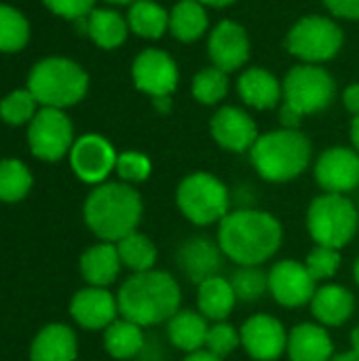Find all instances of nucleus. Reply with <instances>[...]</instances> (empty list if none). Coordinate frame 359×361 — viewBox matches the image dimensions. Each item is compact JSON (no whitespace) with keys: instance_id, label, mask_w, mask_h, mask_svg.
Segmentation results:
<instances>
[{"instance_id":"1","label":"nucleus","mask_w":359,"mask_h":361,"mask_svg":"<svg viewBox=\"0 0 359 361\" xmlns=\"http://www.w3.org/2000/svg\"><path fill=\"white\" fill-rule=\"evenodd\" d=\"M284 241L281 222L262 209L229 212L218 224V245L224 258L239 267H260L271 260Z\"/></svg>"},{"instance_id":"2","label":"nucleus","mask_w":359,"mask_h":361,"mask_svg":"<svg viewBox=\"0 0 359 361\" xmlns=\"http://www.w3.org/2000/svg\"><path fill=\"white\" fill-rule=\"evenodd\" d=\"M118 313L142 328L167 324L182 305L180 283L165 271L133 273L116 294Z\"/></svg>"},{"instance_id":"3","label":"nucleus","mask_w":359,"mask_h":361,"mask_svg":"<svg viewBox=\"0 0 359 361\" xmlns=\"http://www.w3.org/2000/svg\"><path fill=\"white\" fill-rule=\"evenodd\" d=\"M142 212V197L135 188L129 184L110 182L97 186L87 197L85 222L102 241L116 243L138 231Z\"/></svg>"},{"instance_id":"4","label":"nucleus","mask_w":359,"mask_h":361,"mask_svg":"<svg viewBox=\"0 0 359 361\" xmlns=\"http://www.w3.org/2000/svg\"><path fill=\"white\" fill-rule=\"evenodd\" d=\"M258 176L267 182H290L298 178L311 161V142L298 129H277L258 135L250 150Z\"/></svg>"},{"instance_id":"5","label":"nucleus","mask_w":359,"mask_h":361,"mask_svg":"<svg viewBox=\"0 0 359 361\" xmlns=\"http://www.w3.org/2000/svg\"><path fill=\"white\" fill-rule=\"evenodd\" d=\"M281 123L286 129H296L307 114L326 110L336 93L334 78L320 66H296L284 80Z\"/></svg>"},{"instance_id":"6","label":"nucleus","mask_w":359,"mask_h":361,"mask_svg":"<svg viewBox=\"0 0 359 361\" xmlns=\"http://www.w3.org/2000/svg\"><path fill=\"white\" fill-rule=\"evenodd\" d=\"M359 214L347 195L324 192L307 209V231L317 245L343 250L358 235Z\"/></svg>"},{"instance_id":"7","label":"nucleus","mask_w":359,"mask_h":361,"mask_svg":"<svg viewBox=\"0 0 359 361\" xmlns=\"http://www.w3.org/2000/svg\"><path fill=\"white\" fill-rule=\"evenodd\" d=\"M176 203L180 214L195 226L220 224L231 212L229 188L220 178L207 171L186 176L176 190Z\"/></svg>"},{"instance_id":"8","label":"nucleus","mask_w":359,"mask_h":361,"mask_svg":"<svg viewBox=\"0 0 359 361\" xmlns=\"http://www.w3.org/2000/svg\"><path fill=\"white\" fill-rule=\"evenodd\" d=\"M30 93L47 108H66L87 93V74L70 59L51 57L34 66L30 74Z\"/></svg>"},{"instance_id":"9","label":"nucleus","mask_w":359,"mask_h":361,"mask_svg":"<svg viewBox=\"0 0 359 361\" xmlns=\"http://www.w3.org/2000/svg\"><path fill=\"white\" fill-rule=\"evenodd\" d=\"M286 47L292 55H296L305 63L328 61L341 51L343 32L332 19L309 15L290 30L286 38Z\"/></svg>"},{"instance_id":"10","label":"nucleus","mask_w":359,"mask_h":361,"mask_svg":"<svg viewBox=\"0 0 359 361\" xmlns=\"http://www.w3.org/2000/svg\"><path fill=\"white\" fill-rule=\"evenodd\" d=\"M317 292V281L307 271L305 262L279 260L269 271V294L288 309L311 305Z\"/></svg>"},{"instance_id":"11","label":"nucleus","mask_w":359,"mask_h":361,"mask_svg":"<svg viewBox=\"0 0 359 361\" xmlns=\"http://www.w3.org/2000/svg\"><path fill=\"white\" fill-rule=\"evenodd\" d=\"M241 347L254 361H277L288 351V330L273 315H252L239 328Z\"/></svg>"},{"instance_id":"12","label":"nucleus","mask_w":359,"mask_h":361,"mask_svg":"<svg viewBox=\"0 0 359 361\" xmlns=\"http://www.w3.org/2000/svg\"><path fill=\"white\" fill-rule=\"evenodd\" d=\"M28 140L38 159L57 161L72 146V125L59 108H44L32 121Z\"/></svg>"},{"instance_id":"13","label":"nucleus","mask_w":359,"mask_h":361,"mask_svg":"<svg viewBox=\"0 0 359 361\" xmlns=\"http://www.w3.org/2000/svg\"><path fill=\"white\" fill-rule=\"evenodd\" d=\"M133 82L140 91L157 97H169L178 87V66L165 51L146 49L133 61Z\"/></svg>"},{"instance_id":"14","label":"nucleus","mask_w":359,"mask_h":361,"mask_svg":"<svg viewBox=\"0 0 359 361\" xmlns=\"http://www.w3.org/2000/svg\"><path fill=\"white\" fill-rule=\"evenodd\" d=\"M315 180L324 192L347 195L359 186V152L355 148H328L315 165Z\"/></svg>"},{"instance_id":"15","label":"nucleus","mask_w":359,"mask_h":361,"mask_svg":"<svg viewBox=\"0 0 359 361\" xmlns=\"http://www.w3.org/2000/svg\"><path fill=\"white\" fill-rule=\"evenodd\" d=\"M116 152L102 135H83L70 150V163L74 173L87 184L104 182L112 169H116Z\"/></svg>"},{"instance_id":"16","label":"nucleus","mask_w":359,"mask_h":361,"mask_svg":"<svg viewBox=\"0 0 359 361\" xmlns=\"http://www.w3.org/2000/svg\"><path fill=\"white\" fill-rule=\"evenodd\" d=\"M212 135L222 148L231 152H245L256 144L258 127L248 112L235 106H224L212 118Z\"/></svg>"},{"instance_id":"17","label":"nucleus","mask_w":359,"mask_h":361,"mask_svg":"<svg viewBox=\"0 0 359 361\" xmlns=\"http://www.w3.org/2000/svg\"><path fill=\"white\" fill-rule=\"evenodd\" d=\"M70 313L85 330H106L118 315V302L106 288H85L70 305Z\"/></svg>"},{"instance_id":"18","label":"nucleus","mask_w":359,"mask_h":361,"mask_svg":"<svg viewBox=\"0 0 359 361\" xmlns=\"http://www.w3.org/2000/svg\"><path fill=\"white\" fill-rule=\"evenodd\" d=\"M209 57L216 68L233 72L250 59V40L245 30L235 21H222L209 36Z\"/></svg>"},{"instance_id":"19","label":"nucleus","mask_w":359,"mask_h":361,"mask_svg":"<svg viewBox=\"0 0 359 361\" xmlns=\"http://www.w3.org/2000/svg\"><path fill=\"white\" fill-rule=\"evenodd\" d=\"M222 256L224 254L218 243H214L205 237H195L180 247L178 267L190 281H195L199 286L201 281L220 275Z\"/></svg>"},{"instance_id":"20","label":"nucleus","mask_w":359,"mask_h":361,"mask_svg":"<svg viewBox=\"0 0 359 361\" xmlns=\"http://www.w3.org/2000/svg\"><path fill=\"white\" fill-rule=\"evenodd\" d=\"M290 361H330L334 357V343L322 324H298L288 332Z\"/></svg>"},{"instance_id":"21","label":"nucleus","mask_w":359,"mask_h":361,"mask_svg":"<svg viewBox=\"0 0 359 361\" xmlns=\"http://www.w3.org/2000/svg\"><path fill=\"white\" fill-rule=\"evenodd\" d=\"M355 311V296L345 286L326 283L317 288L311 300V313L324 328H339L351 319Z\"/></svg>"},{"instance_id":"22","label":"nucleus","mask_w":359,"mask_h":361,"mask_svg":"<svg viewBox=\"0 0 359 361\" xmlns=\"http://www.w3.org/2000/svg\"><path fill=\"white\" fill-rule=\"evenodd\" d=\"M235 305L237 294L231 286V279L216 275L197 286V309L207 322H226Z\"/></svg>"},{"instance_id":"23","label":"nucleus","mask_w":359,"mask_h":361,"mask_svg":"<svg viewBox=\"0 0 359 361\" xmlns=\"http://www.w3.org/2000/svg\"><path fill=\"white\" fill-rule=\"evenodd\" d=\"M237 91L241 95V99L256 108V110H269L275 108L277 102L284 95V87L281 82L267 70L262 68H250L239 76L237 82Z\"/></svg>"},{"instance_id":"24","label":"nucleus","mask_w":359,"mask_h":361,"mask_svg":"<svg viewBox=\"0 0 359 361\" xmlns=\"http://www.w3.org/2000/svg\"><path fill=\"white\" fill-rule=\"evenodd\" d=\"M121 256L116 250V243H99L89 247L80 258V273L85 281L93 288H106L110 286L121 271Z\"/></svg>"},{"instance_id":"25","label":"nucleus","mask_w":359,"mask_h":361,"mask_svg":"<svg viewBox=\"0 0 359 361\" xmlns=\"http://www.w3.org/2000/svg\"><path fill=\"white\" fill-rule=\"evenodd\" d=\"M207 319L199 311H178L169 322H167V336L171 345L180 351L195 353L205 349L207 341Z\"/></svg>"},{"instance_id":"26","label":"nucleus","mask_w":359,"mask_h":361,"mask_svg":"<svg viewBox=\"0 0 359 361\" xmlns=\"http://www.w3.org/2000/svg\"><path fill=\"white\" fill-rule=\"evenodd\" d=\"M32 361H74L76 336L68 326L51 324L32 343Z\"/></svg>"},{"instance_id":"27","label":"nucleus","mask_w":359,"mask_h":361,"mask_svg":"<svg viewBox=\"0 0 359 361\" xmlns=\"http://www.w3.org/2000/svg\"><path fill=\"white\" fill-rule=\"evenodd\" d=\"M104 347L108 355L114 360H131L144 347V332L142 326L129 319H116L104 330Z\"/></svg>"},{"instance_id":"28","label":"nucleus","mask_w":359,"mask_h":361,"mask_svg":"<svg viewBox=\"0 0 359 361\" xmlns=\"http://www.w3.org/2000/svg\"><path fill=\"white\" fill-rule=\"evenodd\" d=\"M207 27V13L199 0H180L169 13V30L182 42H193L203 36Z\"/></svg>"},{"instance_id":"29","label":"nucleus","mask_w":359,"mask_h":361,"mask_svg":"<svg viewBox=\"0 0 359 361\" xmlns=\"http://www.w3.org/2000/svg\"><path fill=\"white\" fill-rule=\"evenodd\" d=\"M87 34L102 49H114L127 38V23L114 11H91L87 15Z\"/></svg>"},{"instance_id":"30","label":"nucleus","mask_w":359,"mask_h":361,"mask_svg":"<svg viewBox=\"0 0 359 361\" xmlns=\"http://www.w3.org/2000/svg\"><path fill=\"white\" fill-rule=\"evenodd\" d=\"M129 27L144 38H161L169 30V13L150 0H138L129 11Z\"/></svg>"},{"instance_id":"31","label":"nucleus","mask_w":359,"mask_h":361,"mask_svg":"<svg viewBox=\"0 0 359 361\" xmlns=\"http://www.w3.org/2000/svg\"><path fill=\"white\" fill-rule=\"evenodd\" d=\"M116 250H118L123 267L131 269L133 273L152 271L154 262H157V256H159L154 243L146 235H142L138 231H133L131 235L116 241Z\"/></svg>"},{"instance_id":"32","label":"nucleus","mask_w":359,"mask_h":361,"mask_svg":"<svg viewBox=\"0 0 359 361\" xmlns=\"http://www.w3.org/2000/svg\"><path fill=\"white\" fill-rule=\"evenodd\" d=\"M30 186L32 176L23 163L13 159L0 163V201H19L28 195Z\"/></svg>"},{"instance_id":"33","label":"nucleus","mask_w":359,"mask_h":361,"mask_svg":"<svg viewBox=\"0 0 359 361\" xmlns=\"http://www.w3.org/2000/svg\"><path fill=\"white\" fill-rule=\"evenodd\" d=\"M231 286L237 294V300L254 302L269 294V273H264L260 267H239V271H235L231 277Z\"/></svg>"},{"instance_id":"34","label":"nucleus","mask_w":359,"mask_h":361,"mask_svg":"<svg viewBox=\"0 0 359 361\" xmlns=\"http://www.w3.org/2000/svg\"><path fill=\"white\" fill-rule=\"evenodd\" d=\"M229 91V78L226 72L220 68H205L201 70L193 80V95L199 104L212 106L218 104Z\"/></svg>"},{"instance_id":"35","label":"nucleus","mask_w":359,"mask_h":361,"mask_svg":"<svg viewBox=\"0 0 359 361\" xmlns=\"http://www.w3.org/2000/svg\"><path fill=\"white\" fill-rule=\"evenodd\" d=\"M28 42V21L11 6L0 4V51H19Z\"/></svg>"},{"instance_id":"36","label":"nucleus","mask_w":359,"mask_h":361,"mask_svg":"<svg viewBox=\"0 0 359 361\" xmlns=\"http://www.w3.org/2000/svg\"><path fill=\"white\" fill-rule=\"evenodd\" d=\"M305 267H307V271L311 273V277L315 281H328L341 269V250L315 245L309 252V256L305 260Z\"/></svg>"},{"instance_id":"37","label":"nucleus","mask_w":359,"mask_h":361,"mask_svg":"<svg viewBox=\"0 0 359 361\" xmlns=\"http://www.w3.org/2000/svg\"><path fill=\"white\" fill-rule=\"evenodd\" d=\"M241 345V336L235 326L229 322H216L207 330V341H205V351L214 353L216 357L224 360L231 355L237 347Z\"/></svg>"},{"instance_id":"38","label":"nucleus","mask_w":359,"mask_h":361,"mask_svg":"<svg viewBox=\"0 0 359 361\" xmlns=\"http://www.w3.org/2000/svg\"><path fill=\"white\" fill-rule=\"evenodd\" d=\"M34 104L36 97L30 91H15L8 97L2 99L0 104V114L6 123L11 125H21L34 114Z\"/></svg>"},{"instance_id":"39","label":"nucleus","mask_w":359,"mask_h":361,"mask_svg":"<svg viewBox=\"0 0 359 361\" xmlns=\"http://www.w3.org/2000/svg\"><path fill=\"white\" fill-rule=\"evenodd\" d=\"M150 171H152V163L142 152H123L116 159V173L125 182H131V184L144 182L148 180Z\"/></svg>"},{"instance_id":"40","label":"nucleus","mask_w":359,"mask_h":361,"mask_svg":"<svg viewBox=\"0 0 359 361\" xmlns=\"http://www.w3.org/2000/svg\"><path fill=\"white\" fill-rule=\"evenodd\" d=\"M93 2L95 0H44V4L61 15V17H68V19H80V17H87L93 8Z\"/></svg>"},{"instance_id":"41","label":"nucleus","mask_w":359,"mask_h":361,"mask_svg":"<svg viewBox=\"0 0 359 361\" xmlns=\"http://www.w3.org/2000/svg\"><path fill=\"white\" fill-rule=\"evenodd\" d=\"M330 13L343 19H359V0H324Z\"/></svg>"},{"instance_id":"42","label":"nucleus","mask_w":359,"mask_h":361,"mask_svg":"<svg viewBox=\"0 0 359 361\" xmlns=\"http://www.w3.org/2000/svg\"><path fill=\"white\" fill-rule=\"evenodd\" d=\"M343 102H345V108L351 112V114H359V85H351L345 89L343 93Z\"/></svg>"},{"instance_id":"43","label":"nucleus","mask_w":359,"mask_h":361,"mask_svg":"<svg viewBox=\"0 0 359 361\" xmlns=\"http://www.w3.org/2000/svg\"><path fill=\"white\" fill-rule=\"evenodd\" d=\"M182 361H222V360H220V357H216L214 353H209V351L201 349V351L188 353V355H186Z\"/></svg>"},{"instance_id":"44","label":"nucleus","mask_w":359,"mask_h":361,"mask_svg":"<svg viewBox=\"0 0 359 361\" xmlns=\"http://www.w3.org/2000/svg\"><path fill=\"white\" fill-rule=\"evenodd\" d=\"M351 142H353V148L359 152V114L353 116V123H351Z\"/></svg>"},{"instance_id":"45","label":"nucleus","mask_w":359,"mask_h":361,"mask_svg":"<svg viewBox=\"0 0 359 361\" xmlns=\"http://www.w3.org/2000/svg\"><path fill=\"white\" fill-rule=\"evenodd\" d=\"M351 353H355L359 357V326L351 332Z\"/></svg>"},{"instance_id":"46","label":"nucleus","mask_w":359,"mask_h":361,"mask_svg":"<svg viewBox=\"0 0 359 361\" xmlns=\"http://www.w3.org/2000/svg\"><path fill=\"white\" fill-rule=\"evenodd\" d=\"M330 361H359V357L355 355V353H351V351H349V353H341V355H334V357H332Z\"/></svg>"},{"instance_id":"47","label":"nucleus","mask_w":359,"mask_h":361,"mask_svg":"<svg viewBox=\"0 0 359 361\" xmlns=\"http://www.w3.org/2000/svg\"><path fill=\"white\" fill-rule=\"evenodd\" d=\"M199 2L209 4V6H229V4H233L235 0H199Z\"/></svg>"},{"instance_id":"48","label":"nucleus","mask_w":359,"mask_h":361,"mask_svg":"<svg viewBox=\"0 0 359 361\" xmlns=\"http://www.w3.org/2000/svg\"><path fill=\"white\" fill-rule=\"evenodd\" d=\"M353 279H355V283H358L359 288V256L358 260H355V264H353Z\"/></svg>"},{"instance_id":"49","label":"nucleus","mask_w":359,"mask_h":361,"mask_svg":"<svg viewBox=\"0 0 359 361\" xmlns=\"http://www.w3.org/2000/svg\"><path fill=\"white\" fill-rule=\"evenodd\" d=\"M108 2H114V4H133V2H138V0H108Z\"/></svg>"}]
</instances>
